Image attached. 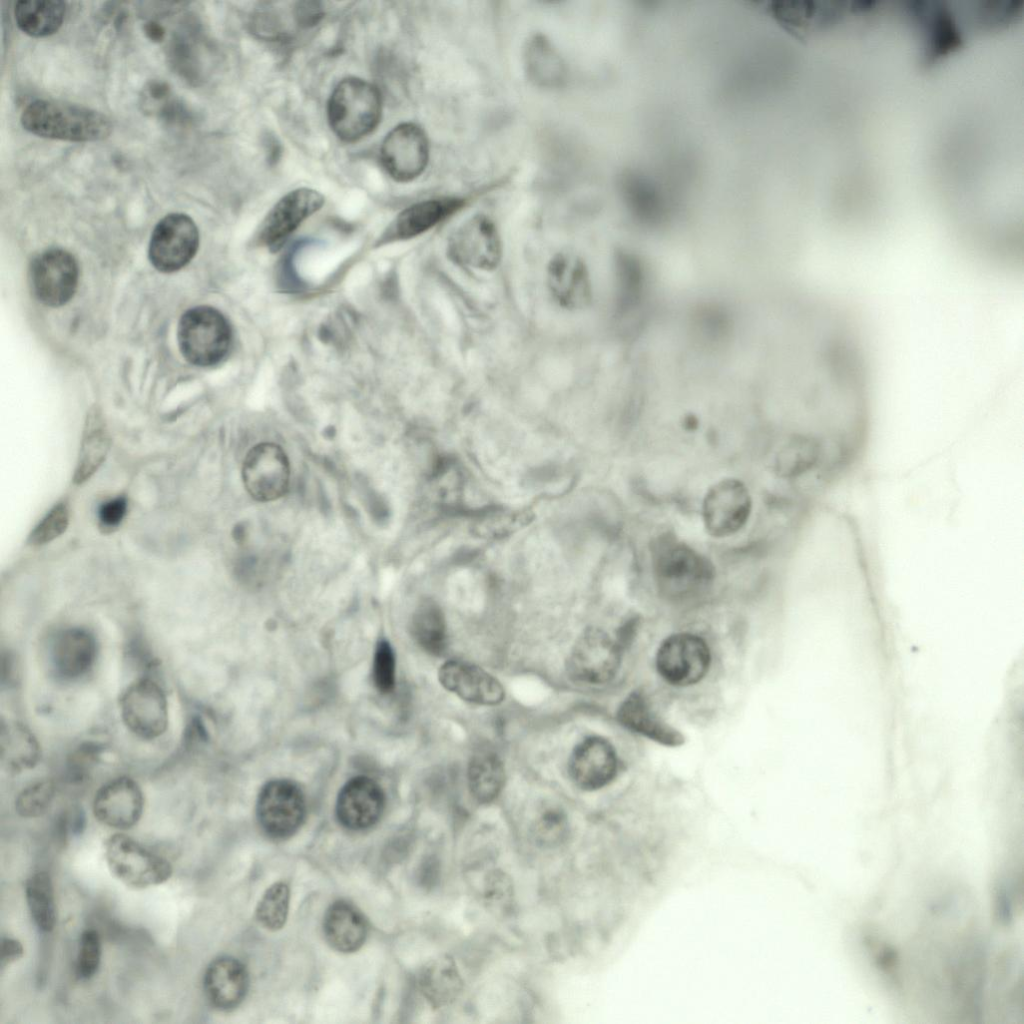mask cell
I'll list each match as a JSON object with an SVG mask.
<instances>
[{
  "mask_svg": "<svg viewBox=\"0 0 1024 1024\" xmlns=\"http://www.w3.org/2000/svg\"><path fill=\"white\" fill-rule=\"evenodd\" d=\"M651 573L657 591L674 602L701 596L712 585V562L694 547L673 537H661L651 553Z\"/></svg>",
  "mask_w": 1024,
  "mask_h": 1024,
  "instance_id": "1",
  "label": "cell"
},
{
  "mask_svg": "<svg viewBox=\"0 0 1024 1024\" xmlns=\"http://www.w3.org/2000/svg\"><path fill=\"white\" fill-rule=\"evenodd\" d=\"M22 127L39 137L70 142H94L112 131L108 116L95 109L57 100H36L22 111Z\"/></svg>",
  "mask_w": 1024,
  "mask_h": 1024,
  "instance_id": "2",
  "label": "cell"
},
{
  "mask_svg": "<svg viewBox=\"0 0 1024 1024\" xmlns=\"http://www.w3.org/2000/svg\"><path fill=\"white\" fill-rule=\"evenodd\" d=\"M381 114L382 98L378 87L358 77L339 81L327 102L329 126L344 142L358 141L373 132Z\"/></svg>",
  "mask_w": 1024,
  "mask_h": 1024,
  "instance_id": "3",
  "label": "cell"
},
{
  "mask_svg": "<svg viewBox=\"0 0 1024 1024\" xmlns=\"http://www.w3.org/2000/svg\"><path fill=\"white\" fill-rule=\"evenodd\" d=\"M177 338L186 360L206 367L218 364L226 357L232 344V329L217 309L197 306L181 316Z\"/></svg>",
  "mask_w": 1024,
  "mask_h": 1024,
  "instance_id": "4",
  "label": "cell"
},
{
  "mask_svg": "<svg viewBox=\"0 0 1024 1024\" xmlns=\"http://www.w3.org/2000/svg\"><path fill=\"white\" fill-rule=\"evenodd\" d=\"M753 499L747 485L738 478L725 477L706 490L701 502V519L707 534L731 537L748 523Z\"/></svg>",
  "mask_w": 1024,
  "mask_h": 1024,
  "instance_id": "5",
  "label": "cell"
},
{
  "mask_svg": "<svg viewBox=\"0 0 1024 1024\" xmlns=\"http://www.w3.org/2000/svg\"><path fill=\"white\" fill-rule=\"evenodd\" d=\"M104 855L111 873L128 887L142 889L156 886L166 882L172 875L169 861L122 833L114 834L106 840Z\"/></svg>",
  "mask_w": 1024,
  "mask_h": 1024,
  "instance_id": "6",
  "label": "cell"
},
{
  "mask_svg": "<svg viewBox=\"0 0 1024 1024\" xmlns=\"http://www.w3.org/2000/svg\"><path fill=\"white\" fill-rule=\"evenodd\" d=\"M621 663V649L606 632L590 628L576 640L567 658L569 677L578 682L599 685L609 682Z\"/></svg>",
  "mask_w": 1024,
  "mask_h": 1024,
  "instance_id": "7",
  "label": "cell"
},
{
  "mask_svg": "<svg viewBox=\"0 0 1024 1024\" xmlns=\"http://www.w3.org/2000/svg\"><path fill=\"white\" fill-rule=\"evenodd\" d=\"M256 811L259 824L265 833L272 838L284 839L293 835L303 823L306 801L296 783L287 779H275L262 787Z\"/></svg>",
  "mask_w": 1024,
  "mask_h": 1024,
  "instance_id": "8",
  "label": "cell"
},
{
  "mask_svg": "<svg viewBox=\"0 0 1024 1024\" xmlns=\"http://www.w3.org/2000/svg\"><path fill=\"white\" fill-rule=\"evenodd\" d=\"M447 254L465 268L495 269L502 257V245L494 222L483 214L467 219L449 237Z\"/></svg>",
  "mask_w": 1024,
  "mask_h": 1024,
  "instance_id": "9",
  "label": "cell"
},
{
  "mask_svg": "<svg viewBox=\"0 0 1024 1024\" xmlns=\"http://www.w3.org/2000/svg\"><path fill=\"white\" fill-rule=\"evenodd\" d=\"M659 675L674 686H688L699 682L710 665V651L698 635L681 632L670 635L656 653Z\"/></svg>",
  "mask_w": 1024,
  "mask_h": 1024,
  "instance_id": "10",
  "label": "cell"
},
{
  "mask_svg": "<svg viewBox=\"0 0 1024 1024\" xmlns=\"http://www.w3.org/2000/svg\"><path fill=\"white\" fill-rule=\"evenodd\" d=\"M429 161V141L425 131L412 122L400 123L382 141L380 162L395 181L406 183L418 178Z\"/></svg>",
  "mask_w": 1024,
  "mask_h": 1024,
  "instance_id": "11",
  "label": "cell"
},
{
  "mask_svg": "<svg viewBox=\"0 0 1024 1024\" xmlns=\"http://www.w3.org/2000/svg\"><path fill=\"white\" fill-rule=\"evenodd\" d=\"M198 246L199 232L192 218L183 213H171L163 217L152 232L149 259L157 270L174 272L192 260Z\"/></svg>",
  "mask_w": 1024,
  "mask_h": 1024,
  "instance_id": "12",
  "label": "cell"
},
{
  "mask_svg": "<svg viewBox=\"0 0 1024 1024\" xmlns=\"http://www.w3.org/2000/svg\"><path fill=\"white\" fill-rule=\"evenodd\" d=\"M122 720L136 736L153 740L168 726V703L162 688L150 678L133 682L120 699Z\"/></svg>",
  "mask_w": 1024,
  "mask_h": 1024,
  "instance_id": "13",
  "label": "cell"
},
{
  "mask_svg": "<svg viewBox=\"0 0 1024 1024\" xmlns=\"http://www.w3.org/2000/svg\"><path fill=\"white\" fill-rule=\"evenodd\" d=\"M290 474L285 452L274 443L254 446L243 462V484L249 495L259 502H271L284 496Z\"/></svg>",
  "mask_w": 1024,
  "mask_h": 1024,
  "instance_id": "14",
  "label": "cell"
},
{
  "mask_svg": "<svg viewBox=\"0 0 1024 1024\" xmlns=\"http://www.w3.org/2000/svg\"><path fill=\"white\" fill-rule=\"evenodd\" d=\"M30 286L43 304L57 307L68 302L78 283V266L67 251L52 248L38 254L29 268Z\"/></svg>",
  "mask_w": 1024,
  "mask_h": 1024,
  "instance_id": "15",
  "label": "cell"
},
{
  "mask_svg": "<svg viewBox=\"0 0 1024 1024\" xmlns=\"http://www.w3.org/2000/svg\"><path fill=\"white\" fill-rule=\"evenodd\" d=\"M324 202V196L311 188L302 187L288 192L263 219L257 234L258 242L273 251L278 250L304 220L321 209Z\"/></svg>",
  "mask_w": 1024,
  "mask_h": 1024,
  "instance_id": "16",
  "label": "cell"
},
{
  "mask_svg": "<svg viewBox=\"0 0 1024 1024\" xmlns=\"http://www.w3.org/2000/svg\"><path fill=\"white\" fill-rule=\"evenodd\" d=\"M144 796L139 785L123 776L103 785L95 794L93 813L104 825L126 830L141 818Z\"/></svg>",
  "mask_w": 1024,
  "mask_h": 1024,
  "instance_id": "17",
  "label": "cell"
},
{
  "mask_svg": "<svg viewBox=\"0 0 1024 1024\" xmlns=\"http://www.w3.org/2000/svg\"><path fill=\"white\" fill-rule=\"evenodd\" d=\"M568 771L575 785L583 790L592 791L606 786L617 772L613 745L599 736L585 738L571 753Z\"/></svg>",
  "mask_w": 1024,
  "mask_h": 1024,
  "instance_id": "18",
  "label": "cell"
},
{
  "mask_svg": "<svg viewBox=\"0 0 1024 1024\" xmlns=\"http://www.w3.org/2000/svg\"><path fill=\"white\" fill-rule=\"evenodd\" d=\"M385 807V795L371 778L356 776L340 790L336 802L339 822L350 830H364L380 819Z\"/></svg>",
  "mask_w": 1024,
  "mask_h": 1024,
  "instance_id": "19",
  "label": "cell"
},
{
  "mask_svg": "<svg viewBox=\"0 0 1024 1024\" xmlns=\"http://www.w3.org/2000/svg\"><path fill=\"white\" fill-rule=\"evenodd\" d=\"M438 678L446 690L474 704L493 706L505 697L502 684L494 676L465 661L445 662L439 669Z\"/></svg>",
  "mask_w": 1024,
  "mask_h": 1024,
  "instance_id": "20",
  "label": "cell"
},
{
  "mask_svg": "<svg viewBox=\"0 0 1024 1024\" xmlns=\"http://www.w3.org/2000/svg\"><path fill=\"white\" fill-rule=\"evenodd\" d=\"M97 655L94 635L80 627L60 631L52 640L49 660L54 674L73 681L85 676L93 667Z\"/></svg>",
  "mask_w": 1024,
  "mask_h": 1024,
  "instance_id": "21",
  "label": "cell"
},
{
  "mask_svg": "<svg viewBox=\"0 0 1024 1024\" xmlns=\"http://www.w3.org/2000/svg\"><path fill=\"white\" fill-rule=\"evenodd\" d=\"M552 298L566 309H580L591 300V284L584 262L570 252L557 253L547 267Z\"/></svg>",
  "mask_w": 1024,
  "mask_h": 1024,
  "instance_id": "22",
  "label": "cell"
},
{
  "mask_svg": "<svg viewBox=\"0 0 1024 1024\" xmlns=\"http://www.w3.org/2000/svg\"><path fill=\"white\" fill-rule=\"evenodd\" d=\"M465 205L459 197L422 200L402 210L382 236V242L406 240L419 236L444 221Z\"/></svg>",
  "mask_w": 1024,
  "mask_h": 1024,
  "instance_id": "23",
  "label": "cell"
},
{
  "mask_svg": "<svg viewBox=\"0 0 1024 1024\" xmlns=\"http://www.w3.org/2000/svg\"><path fill=\"white\" fill-rule=\"evenodd\" d=\"M249 985L244 965L230 956L214 959L204 974V991L210 1004L218 1010L236 1008L244 999Z\"/></svg>",
  "mask_w": 1024,
  "mask_h": 1024,
  "instance_id": "24",
  "label": "cell"
},
{
  "mask_svg": "<svg viewBox=\"0 0 1024 1024\" xmlns=\"http://www.w3.org/2000/svg\"><path fill=\"white\" fill-rule=\"evenodd\" d=\"M523 66L528 80L539 88L561 87L567 78L563 58L553 43L543 34L528 38L523 48Z\"/></svg>",
  "mask_w": 1024,
  "mask_h": 1024,
  "instance_id": "25",
  "label": "cell"
},
{
  "mask_svg": "<svg viewBox=\"0 0 1024 1024\" xmlns=\"http://www.w3.org/2000/svg\"><path fill=\"white\" fill-rule=\"evenodd\" d=\"M323 932L327 942L337 951L351 953L365 942L368 933L362 913L345 901L333 903L325 913Z\"/></svg>",
  "mask_w": 1024,
  "mask_h": 1024,
  "instance_id": "26",
  "label": "cell"
},
{
  "mask_svg": "<svg viewBox=\"0 0 1024 1024\" xmlns=\"http://www.w3.org/2000/svg\"><path fill=\"white\" fill-rule=\"evenodd\" d=\"M617 718L627 729L659 743L676 746L683 741V737L678 731L658 718L640 692L631 693L622 702L617 712Z\"/></svg>",
  "mask_w": 1024,
  "mask_h": 1024,
  "instance_id": "27",
  "label": "cell"
},
{
  "mask_svg": "<svg viewBox=\"0 0 1024 1024\" xmlns=\"http://www.w3.org/2000/svg\"><path fill=\"white\" fill-rule=\"evenodd\" d=\"M419 985L423 995L435 1008L455 1001L463 989V979L453 958L438 956L421 970Z\"/></svg>",
  "mask_w": 1024,
  "mask_h": 1024,
  "instance_id": "28",
  "label": "cell"
},
{
  "mask_svg": "<svg viewBox=\"0 0 1024 1024\" xmlns=\"http://www.w3.org/2000/svg\"><path fill=\"white\" fill-rule=\"evenodd\" d=\"M110 448L106 424L98 412L87 417L83 430L73 482L81 485L89 480L105 461Z\"/></svg>",
  "mask_w": 1024,
  "mask_h": 1024,
  "instance_id": "29",
  "label": "cell"
},
{
  "mask_svg": "<svg viewBox=\"0 0 1024 1024\" xmlns=\"http://www.w3.org/2000/svg\"><path fill=\"white\" fill-rule=\"evenodd\" d=\"M65 14L66 3L61 0H20L14 8L18 28L36 38L57 32Z\"/></svg>",
  "mask_w": 1024,
  "mask_h": 1024,
  "instance_id": "30",
  "label": "cell"
},
{
  "mask_svg": "<svg viewBox=\"0 0 1024 1024\" xmlns=\"http://www.w3.org/2000/svg\"><path fill=\"white\" fill-rule=\"evenodd\" d=\"M1 762L7 770L21 772L36 765L40 746L33 733L19 722H2L0 729Z\"/></svg>",
  "mask_w": 1024,
  "mask_h": 1024,
  "instance_id": "31",
  "label": "cell"
},
{
  "mask_svg": "<svg viewBox=\"0 0 1024 1024\" xmlns=\"http://www.w3.org/2000/svg\"><path fill=\"white\" fill-rule=\"evenodd\" d=\"M468 786L471 795L479 803H490L500 794L505 771L500 758L492 751H479L468 764Z\"/></svg>",
  "mask_w": 1024,
  "mask_h": 1024,
  "instance_id": "32",
  "label": "cell"
},
{
  "mask_svg": "<svg viewBox=\"0 0 1024 1024\" xmlns=\"http://www.w3.org/2000/svg\"><path fill=\"white\" fill-rule=\"evenodd\" d=\"M410 631L414 641L427 653L441 655L447 644L446 623L439 606L421 602L412 615Z\"/></svg>",
  "mask_w": 1024,
  "mask_h": 1024,
  "instance_id": "33",
  "label": "cell"
},
{
  "mask_svg": "<svg viewBox=\"0 0 1024 1024\" xmlns=\"http://www.w3.org/2000/svg\"><path fill=\"white\" fill-rule=\"evenodd\" d=\"M31 917L42 932H51L56 923V906L51 877L44 871L32 874L25 886Z\"/></svg>",
  "mask_w": 1024,
  "mask_h": 1024,
  "instance_id": "34",
  "label": "cell"
},
{
  "mask_svg": "<svg viewBox=\"0 0 1024 1024\" xmlns=\"http://www.w3.org/2000/svg\"><path fill=\"white\" fill-rule=\"evenodd\" d=\"M289 899V888L286 884L278 882L270 886L256 909L259 922L270 930L282 928L288 915Z\"/></svg>",
  "mask_w": 1024,
  "mask_h": 1024,
  "instance_id": "35",
  "label": "cell"
},
{
  "mask_svg": "<svg viewBox=\"0 0 1024 1024\" xmlns=\"http://www.w3.org/2000/svg\"><path fill=\"white\" fill-rule=\"evenodd\" d=\"M483 900L487 909L497 915L511 911L514 903V888L511 878L502 870L490 871L484 880Z\"/></svg>",
  "mask_w": 1024,
  "mask_h": 1024,
  "instance_id": "36",
  "label": "cell"
},
{
  "mask_svg": "<svg viewBox=\"0 0 1024 1024\" xmlns=\"http://www.w3.org/2000/svg\"><path fill=\"white\" fill-rule=\"evenodd\" d=\"M56 788L50 779L36 781L24 788L15 801L16 812L25 818L43 815L50 807Z\"/></svg>",
  "mask_w": 1024,
  "mask_h": 1024,
  "instance_id": "37",
  "label": "cell"
},
{
  "mask_svg": "<svg viewBox=\"0 0 1024 1024\" xmlns=\"http://www.w3.org/2000/svg\"><path fill=\"white\" fill-rule=\"evenodd\" d=\"M568 831L566 815L560 809L549 808L537 817L531 832L538 845L554 847L566 840Z\"/></svg>",
  "mask_w": 1024,
  "mask_h": 1024,
  "instance_id": "38",
  "label": "cell"
},
{
  "mask_svg": "<svg viewBox=\"0 0 1024 1024\" xmlns=\"http://www.w3.org/2000/svg\"><path fill=\"white\" fill-rule=\"evenodd\" d=\"M70 519L69 508L65 503L55 505L31 531L28 543L41 546L61 536L68 528Z\"/></svg>",
  "mask_w": 1024,
  "mask_h": 1024,
  "instance_id": "39",
  "label": "cell"
},
{
  "mask_svg": "<svg viewBox=\"0 0 1024 1024\" xmlns=\"http://www.w3.org/2000/svg\"><path fill=\"white\" fill-rule=\"evenodd\" d=\"M102 944L99 933L94 929L85 930L80 937L76 961V975L79 979L92 978L101 962Z\"/></svg>",
  "mask_w": 1024,
  "mask_h": 1024,
  "instance_id": "40",
  "label": "cell"
},
{
  "mask_svg": "<svg viewBox=\"0 0 1024 1024\" xmlns=\"http://www.w3.org/2000/svg\"><path fill=\"white\" fill-rule=\"evenodd\" d=\"M395 667V654L390 643L380 640L375 649L372 665L373 683L380 693L387 694L394 689Z\"/></svg>",
  "mask_w": 1024,
  "mask_h": 1024,
  "instance_id": "41",
  "label": "cell"
},
{
  "mask_svg": "<svg viewBox=\"0 0 1024 1024\" xmlns=\"http://www.w3.org/2000/svg\"><path fill=\"white\" fill-rule=\"evenodd\" d=\"M101 747L95 743H85L79 746L67 761V778L70 782H82L100 756Z\"/></svg>",
  "mask_w": 1024,
  "mask_h": 1024,
  "instance_id": "42",
  "label": "cell"
},
{
  "mask_svg": "<svg viewBox=\"0 0 1024 1024\" xmlns=\"http://www.w3.org/2000/svg\"><path fill=\"white\" fill-rule=\"evenodd\" d=\"M127 507V500L123 496L102 503L97 513L100 529L109 533L118 528L126 515Z\"/></svg>",
  "mask_w": 1024,
  "mask_h": 1024,
  "instance_id": "43",
  "label": "cell"
},
{
  "mask_svg": "<svg viewBox=\"0 0 1024 1024\" xmlns=\"http://www.w3.org/2000/svg\"><path fill=\"white\" fill-rule=\"evenodd\" d=\"M295 22L300 27H311L320 22L324 15L323 6L318 1H298L292 11Z\"/></svg>",
  "mask_w": 1024,
  "mask_h": 1024,
  "instance_id": "44",
  "label": "cell"
},
{
  "mask_svg": "<svg viewBox=\"0 0 1024 1024\" xmlns=\"http://www.w3.org/2000/svg\"><path fill=\"white\" fill-rule=\"evenodd\" d=\"M23 953V946L18 940L10 937H3L1 939V968L19 960L23 956Z\"/></svg>",
  "mask_w": 1024,
  "mask_h": 1024,
  "instance_id": "45",
  "label": "cell"
},
{
  "mask_svg": "<svg viewBox=\"0 0 1024 1024\" xmlns=\"http://www.w3.org/2000/svg\"><path fill=\"white\" fill-rule=\"evenodd\" d=\"M15 658L11 654H2L1 661V683L2 685L10 684L15 680L16 664Z\"/></svg>",
  "mask_w": 1024,
  "mask_h": 1024,
  "instance_id": "46",
  "label": "cell"
},
{
  "mask_svg": "<svg viewBox=\"0 0 1024 1024\" xmlns=\"http://www.w3.org/2000/svg\"><path fill=\"white\" fill-rule=\"evenodd\" d=\"M144 31L147 37L152 41H161L165 34L164 28L153 21L145 24Z\"/></svg>",
  "mask_w": 1024,
  "mask_h": 1024,
  "instance_id": "47",
  "label": "cell"
}]
</instances>
